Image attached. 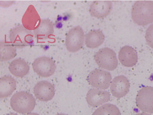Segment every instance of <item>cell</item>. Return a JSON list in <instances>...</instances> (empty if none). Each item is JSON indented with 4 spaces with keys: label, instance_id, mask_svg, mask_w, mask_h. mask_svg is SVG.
<instances>
[{
    "label": "cell",
    "instance_id": "17",
    "mask_svg": "<svg viewBox=\"0 0 153 115\" xmlns=\"http://www.w3.org/2000/svg\"><path fill=\"white\" fill-rule=\"evenodd\" d=\"M0 97L1 99L6 98L10 96L16 89V81L11 76H7L1 77L0 79Z\"/></svg>",
    "mask_w": 153,
    "mask_h": 115
},
{
    "label": "cell",
    "instance_id": "11",
    "mask_svg": "<svg viewBox=\"0 0 153 115\" xmlns=\"http://www.w3.org/2000/svg\"><path fill=\"white\" fill-rule=\"evenodd\" d=\"M86 99L89 106L96 108L109 101L110 95L108 91L92 89L88 92Z\"/></svg>",
    "mask_w": 153,
    "mask_h": 115
},
{
    "label": "cell",
    "instance_id": "8",
    "mask_svg": "<svg viewBox=\"0 0 153 115\" xmlns=\"http://www.w3.org/2000/svg\"><path fill=\"white\" fill-rule=\"evenodd\" d=\"M135 102L140 111L153 114V87L146 86L140 89L137 95Z\"/></svg>",
    "mask_w": 153,
    "mask_h": 115
},
{
    "label": "cell",
    "instance_id": "21",
    "mask_svg": "<svg viewBox=\"0 0 153 115\" xmlns=\"http://www.w3.org/2000/svg\"><path fill=\"white\" fill-rule=\"evenodd\" d=\"M145 37L148 45L153 49V24L147 29Z\"/></svg>",
    "mask_w": 153,
    "mask_h": 115
},
{
    "label": "cell",
    "instance_id": "4",
    "mask_svg": "<svg viewBox=\"0 0 153 115\" xmlns=\"http://www.w3.org/2000/svg\"><path fill=\"white\" fill-rule=\"evenodd\" d=\"M94 58L100 68L107 70L113 71L118 66L116 53L108 47L100 49L94 55Z\"/></svg>",
    "mask_w": 153,
    "mask_h": 115
},
{
    "label": "cell",
    "instance_id": "10",
    "mask_svg": "<svg viewBox=\"0 0 153 115\" xmlns=\"http://www.w3.org/2000/svg\"><path fill=\"white\" fill-rule=\"evenodd\" d=\"M130 88L129 80L124 76H119L113 79L110 84V91L113 96L121 98L128 93Z\"/></svg>",
    "mask_w": 153,
    "mask_h": 115
},
{
    "label": "cell",
    "instance_id": "13",
    "mask_svg": "<svg viewBox=\"0 0 153 115\" xmlns=\"http://www.w3.org/2000/svg\"><path fill=\"white\" fill-rule=\"evenodd\" d=\"M112 9L111 1H94L90 5L89 12L92 16L102 19L108 16Z\"/></svg>",
    "mask_w": 153,
    "mask_h": 115
},
{
    "label": "cell",
    "instance_id": "24",
    "mask_svg": "<svg viewBox=\"0 0 153 115\" xmlns=\"http://www.w3.org/2000/svg\"><path fill=\"white\" fill-rule=\"evenodd\" d=\"M6 115H18L17 114L13 113H11L8 114H7Z\"/></svg>",
    "mask_w": 153,
    "mask_h": 115
},
{
    "label": "cell",
    "instance_id": "6",
    "mask_svg": "<svg viewBox=\"0 0 153 115\" xmlns=\"http://www.w3.org/2000/svg\"><path fill=\"white\" fill-rule=\"evenodd\" d=\"M84 37V32L81 27L76 26L70 30L65 41L68 50L75 53L81 50L83 46Z\"/></svg>",
    "mask_w": 153,
    "mask_h": 115
},
{
    "label": "cell",
    "instance_id": "16",
    "mask_svg": "<svg viewBox=\"0 0 153 115\" xmlns=\"http://www.w3.org/2000/svg\"><path fill=\"white\" fill-rule=\"evenodd\" d=\"M8 69L10 72L15 77L21 78L29 73V66L24 60L17 59L10 63Z\"/></svg>",
    "mask_w": 153,
    "mask_h": 115
},
{
    "label": "cell",
    "instance_id": "23",
    "mask_svg": "<svg viewBox=\"0 0 153 115\" xmlns=\"http://www.w3.org/2000/svg\"><path fill=\"white\" fill-rule=\"evenodd\" d=\"M26 115H39L38 114L36 113H30L27 114Z\"/></svg>",
    "mask_w": 153,
    "mask_h": 115
},
{
    "label": "cell",
    "instance_id": "3",
    "mask_svg": "<svg viewBox=\"0 0 153 115\" xmlns=\"http://www.w3.org/2000/svg\"><path fill=\"white\" fill-rule=\"evenodd\" d=\"M10 42L17 49H22L32 45L34 42V34L22 26L17 27L10 32Z\"/></svg>",
    "mask_w": 153,
    "mask_h": 115
},
{
    "label": "cell",
    "instance_id": "14",
    "mask_svg": "<svg viewBox=\"0 0 153 115\" xmlns=\"http://www.w3.org/2000/svg\"><path fill=\"white\" fill-rule=\"evenodd\" d=\"M118 58L122 65L127 67L134 66L138 61L137 51L132 47L128 46L120 49Z\"/></svg>",
    "mask_w": 153,
    "mask_h": 115
},
{
    "label": "cell",
    "instance_id": "18",
    "mask_svg": "<svg viewBox=\"0 0 153 115\" xmlns=\"http://www.w3.org/2000/svg\"><path fill=\"white\" fill-rule=\"evenodd\" d=\"M104 39V35L101 31L99 30H93L86 35L85 43L88 48H96L101 45Z\"/></svg>",
    "mask_w": 153,
    "mask_h": 115
},
{
    "label": "cell",
    "instance_id": "2",
    "mask_svg": "<svg viewBox=\"0 0 153 115\" xmlns=\"http://www.w3.org/2000/svg\"><path fill=\"white\" fill-rule=\"evenodd\" d=\"M11 108L19 114H28L34 109L36 100L32 95L26 91H19L14 93L10 102Z\"/></svg>",
    "mask_w": 153,
    "mask_h": 115
},
{
    "label": "cell",
    "instance_id": "9",
    "mask_svg": "<svg viewBox=\"0 0 153 115\" xmlns=\"http://www.w3.org/2000/svg\"><path fill=\"white\" fill-rule=\"evenodd\" d=\"M35 97L39 100L47 102L51 100L55 94L54 87L51 82L46 81L39 82L33 88Z\"/></svg>",
    "mask_w": 153,
    "mask_h": 115
},
{
    "label": "cell",
    "instance_id": "7",
    "mask_svg": "<svg viewBox=\"0 0 153 115\" xmlns=\"http://www.w3.org/2000/svg\"><path fill=\"white\" fill-rule=\"evenodd\" d=\"M34 72L40 77L47 78L53 75L56 67L54 61L50 57L42 56L35 60L32 64Z\"/></svg>",
    "mask_w": 153,
    "mask_h": 115
},
{
    "label": "cell",
    "instance_id": "22",
    "mask_svg": "<svg viewBox=\"0 0 153 115\" xmlns=\"http://www.w3.org/2000/svg\"><path fill=\"white\" fill-rule=\"evenodd\" d=\"M134 115H151L150 114L146 113V112H143V113L137 114Z\"/></svg>",
    "mask_w": 153,
    "mask_h": 115
},
{
    "label": "cell",
    "instance_id": "20",
    "mask_svg": "<svg viewBox=\"0 0 153 115\" xmlns=\"http://www.w3.org/2000/svg\"><path fill=\"white\" fill-rule=\"evenodd\" d=\"M92 115H121V113L115 105L107 104L99 107Z\"/></svg>",
    "mask_w": 153,
    "mask_h": 115
},
{
    "label": "cell",
    "instance_id": "12",
    "mask_svg": "<svg viewBox=\"0 0 153 115\" xmlns=\"http://www.w3.org/2000/svg\"><path fill=\"white\" fill-rule=\"evenodd\" d=\"M41 19L34 7L30 5L27 7L22 19L23 26L29 30H34L38 27Z\"/></svg>",
    "mask_w": 153,
    "mask_h": 115
},
{
    "label": "cell",
    "instance_id": "1",
    "mask_svg": "<svg viewBox=\"0 0 153 115\" xmlns=\"http://www.w3.org/2000/svg\"><path fill=\"white\" fill-rule=\"evenodd\" d=\"M132 19L139 26H144L153 22V1H137L133 5Z\"/></svg>",
    "mask_w": 153,
    "mask_h": 115
},
{
    "label": "cell",
    "instance_id": "19",
    "mask_svg": "<svg viewBox=\"0 0 153 115\" xmlns=\"http://www.w3.org/2000/svg\"><path fill=\"white\" fill-rule=\"evenodd\" d=\"M1 61L5 62L13 59L16 56V48L12 44L1 41L0 42Z\"/></svg>",
    "mask_w": 153,
    "mask_h": 115
},
{
    "label": "cell",
    "instance_id": "25",
    "mask_svg": "<svg viewBox=\"0 0 153 115\" xmlns=\"http://www.w3.org/2000/svg\"><path fill=\"white\" fill-rule=\"evenodd\" d=\"M56 115H68L65 114H56Z\"/></svg>",
    "mask_w": 153,
    "mask_h": 115
},
{
    "label": "cell",
    "instance_id": "15",
    "mask_svg": "<svg viewBox=\"0 0 153 115\" xmlns=\"http://www.w3.org/2000/svg\"><path fill=\"white\" fill-rule=\"evenodd\" d=\"M53 24L48 19L41 20L39 27L33 31L35 38L37 39L46 40L54 33Z\"/></svg>",
    "mask_w": 153,
    "mask_h": 115
},
{
    "label": "cell",
    "instance_id": "5",
    "mask_svg": "<svg viewBox=\"0 0 153 115\" xmlns=\"http://www.w3.org/2000/svg\"><path fill=\"white\" fill-rule=\"evenodd\" d=\"M87 79L89 84L92 87L106 90L109 88L111 84L112 76L109 72L96 69L90 72Z\"/></svg>",
    "mask_w": 153,
    "mask_h": 115
}]
</instances>
